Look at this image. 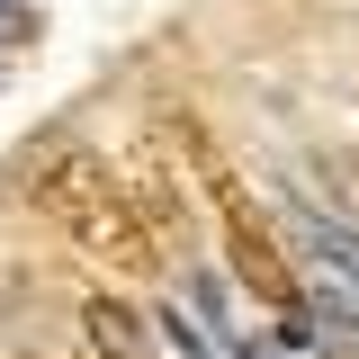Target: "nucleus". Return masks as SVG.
Here are the masks:
<instances>
[{
  "label": "nucleus",
  "mask_w": 359,
  "mask_h": 359,
  "mask_svg": "<svg viewBox=\"0 0 359 359\" xmlns=\"http://www.w3.org/2000/svg\"><path fill=\"white\" fill-rule=\"evenodd\" d=\"M180 297H189V314L207 323V341H216L224 359H287L278 341H269V323H243V314H233V297H224L216 269H180Z\"/></svg>",
  "instance_id": "f257e3e1"
}]
</instances>
